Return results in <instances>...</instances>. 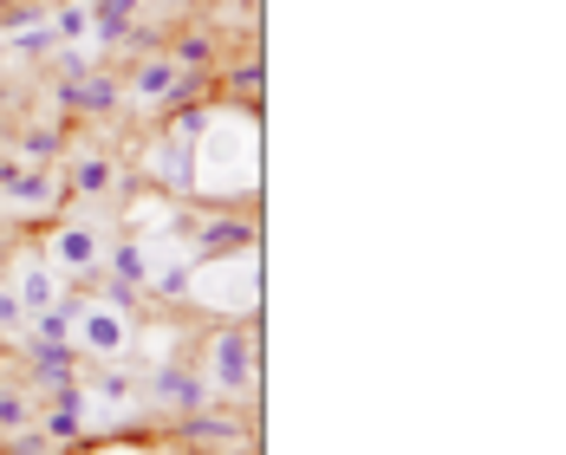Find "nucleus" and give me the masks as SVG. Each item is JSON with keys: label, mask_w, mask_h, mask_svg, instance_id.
I'll return each mask as SVG.
<instances>
[{"label": "nucleus", "mask_w": 566, "mask_h": 455, "mask_svg": "<svg viewBox=\"0 0 566 455\" xmlns=\"http://www.w3.org/2000/svg\"><path fill=\"white\" fill-rule=\"evenodd\" d=\"M98 398L117 403V410H130L137 403V378L130 371H98Z\"/></svg>", "instance_id": "obj_17"}, {"label": "nucleus", "mask_w": 566, "mask_h": 455, "mask_svg": "<svg viewBox=\"0 0 566 455\" xmlns=\"http://www.w3.org/2000/svg\"><path fill=\"white\" fill-rule=\"evenodd\" d=\"M65 202H72V195H65L40 163H27V170H20V163L0 170V209H7V215H53V209H65Z\"/></svg>", "instance_id": "obj_5"}, {"label": "nucleus", "mask_w": 566, "mask_h": 455, "mask_svg": "<svg viewBox=\"0 0 566 455\" xmlns=\"http://www.w3.org/2000/svg\"><path fill=\"white\" fill-rule=\"evenodd\" d=\"M105 261H112V281L117 286H130V293H144V286H150V241H144V234L112 241V247H105Z\"/></svg>", "instance_id": "obj_10"}, {"label": "nucleus", "mask_w": 566, "mask_h": 455, "mask_svg": "<svg viewBox=\"0 0 566 455\" xmlns=\"http://www.w3.org/2000/svg\"><path fill=\"white\" fill-rule=\"evenodd\" d=\"M72 339L85 345L98 364H117V358L130 351V339H137V326H130V313H124V306H105V299L92 306V299H85V306H78V326H72Z\"/></svg>", "instance_id": "obj_4"}, {"label": "nucleus", "mask_w": 566, "mask_h": 455, "mask_svg": "<svg viewBox=\"0 0 566 455\" xmlns=\"http://www.w3.org/2000/svg\"><path fill=\"white\" fill-rule=\"evenodd\" d=\"M248 247H261L254 209H248V215L209 209V215H196V228H189V261H222V254H248Z\"/></svg>", "instance_id": "obj_3"}, {"label": "nucleus", "mask_w": 566, "mask_h": 455, "mask_svg": "<svg viewBox=\"0 0 566 455\" xmlns=\"http://www.w3.org/2000/svg\"><path fill=\"white\" fill-rule=\"evenodd\" d=\"M85 436V384L72 378V384H59L53 391V410H46V443H78Z\"/></svg>", "instance_id": "obj_9"}, {"label": "nucleus", "mask_w": 566, "mask_h": 455, "mask_svg": "<svg viewBox=\"0 0 566 455\" xmlns=\"http://www.w3.org/2000/svg\"><path fill=\"white\" fill-rule=\"evenodd\" d=\"M228 85H234V92H222V98H241L248 112H261V59H241V65L228 72Z\"/></svg>", "instance_id": "obj_15"}, {"label": "nucleus", "mask_w": 566, "mask_h": 455, "mask_svg": "<svg viewBox=\"0 0 566 455\" xmlns=\"http://www.w3.org/2000/svg\"><path fill=\"white\" fill-rule=\"evenodd\" d=\"M59 150H65V130H59V124H33V130H20V157H27V163H53Z\"/></svg>", "instance_id": "obj_14"}, {"label": "nucleus", "mask_w": 566, "mask_h": 455, "mask_svg": "<svg viewBox=\"0 0 566 455\" xmlns=\"http://www.w3.org/2000/svg\"><path fill=\"white\" fill-rule=\"evenodd\" d=\"M13 299H20V313H27V319H33V313H46V306L59 299V274L46 267V261H33V267L20 274V293H13Z\"/></svg>", "instance_id": "obj_11"}, {"label": "nucleus", "mask_w": 566, "mask_h": 455, "mask_svg": "<svg viewBox=\"0 0 566 455\" xmlns=\"http://www.w3.org/2000/svg\"><path fill=\"white\" fill-rule=\"evenodd\" d=\"M137 398H150L157 410H176V416H189V410H202V403L216 398L209 391V378H196V371H182L176 358H164L144 384H137Z\"/></svg>", "instance_id": "obj_6"}, {"label": "nucleus", "mask_w": 566, "mask_h": 455, "mask_svg": "<svg viewBox=\"0 0 566 455\" xmlns=\"http://www.w3.org/2000/svg\"><path fill=\"white\" fill-rule=\"evenodd\" d=\"M170 59L182 65V72H209V65H216V40H209L202 27H189V33L170 46Z\"/></svg>", "instance_id": "obj_13"}, {"label": "nucleus", "mask_w": 566, "mask_h": 455, "mask_svg": "<svg viewBox=\"0 0 566 455\" xmlns=\"http://www.w3.org/2000/svg\"><path fill=\"white\" fill-rule=\"evenodd\" d=\"M209 391L222 403L228 398L254 403V391H261V339H254V326H234V319L216 326V339H209Z\"/></svg>", "instance_id": "obj_1"}, {"label": "nucleus", "mask_w": 566, "mask_h": 455, "mask_svg": "<svg viewBox=\"0 0 566 455\" xmlns=\"http://www.w3.org/2000/svg\"><path fill=\"white\" fill-rule=\"evenodd\" d=\"M196 455H228V449H196ZM241 455H254V443H248V449H241Z\"/></svg>", "instance_id": "obj_18"}, {"label": "nucleus", "mask_w": 566, "mask_h": 455, "mask_svg": "<svg viewBox=\"0 0 566 455\" xmlns=\"http://www.w3.org/2000/svg\"><path fill=\"white\" fill-rule=\"evenodd\" d=\"M27 423H33V398L13 391V384H0V436H13V430H27Z\"/></svg>", "instance_id": "obj_16"}, {"label": "nucleus", "mask_w": 566, "mask_h": 455, "mask_svg": "<svg viewBox=\"0 0 566 455\" xmlns=\"http://www.w3.org/2000/svg\"><path fill=\"white\" fill-rule=\"evenodd\" d=\"M105 222H92V215H72V222L53 228V241H46V267H53L59 281H85V274H98L105 267Z\"/></svg>", "instance_id": "obj_2"}, {"label": "nucleus", "mask_w": 566, "mask_h": 455, "mask_svg": "<svg viewBox=\"0 0 566 455\" xmlns=\"http://www.w3.org/2000/svg\"><path fill=\"white\" fill-rule=\"evenodd\" d=\"M46 27H53L59 46H85V40H92V7H85V0H65V7L46 13Z\"/></svg>", "instance_id": "obj_12"}, {"label": "nucleus", "mask_w": 566, "mask_h": 455, "mask_svg": "<svg viewBox=\"0 0 566 455\" xmlns=\"http://www.w3.org/2000/svg\"><path fill=\"white\" fill-rule=\"evenodd\" d=\"M112 189H124V170H117V157L78 150V157L65 163V195H72V202H98V195H112Z\"/></svg>", "instance_id": "obj_8"}, {"label": "nucleus", "mask_w": 566, "mask_h": 455, "mask_svg": "<svg viewBox=\"0 0 566 455\" xmlns=\"http://www.w3.org/2000/svg\"><path fill=\"white\" fill-rule=\"evenodd\" d=\"M53 105L59 112H92V117H105L124 105V85H117L112 72H85V78H59L53 85Z\"/></svg>", "instance_id": "obj_7"}]
</instances>
